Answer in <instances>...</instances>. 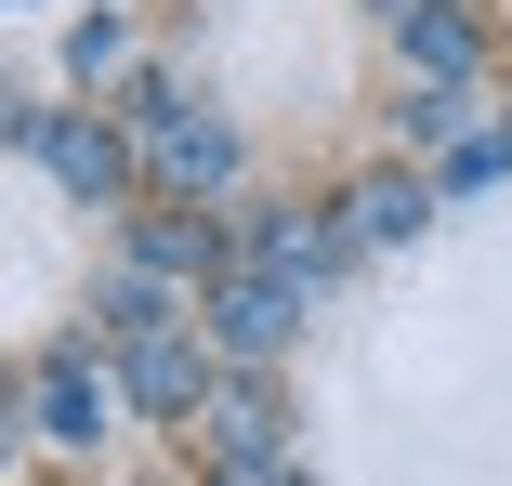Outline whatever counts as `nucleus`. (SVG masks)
I'll list each match as a JSON object with an SVG mask.
<instances>
[{
    "label": "nucleus",
    "instance_id": "6e6552de",
    "mask_svg": "<svg viewBox=\"0 0 512 486\" xmlns=\"http://www.w3.org/2000/svg\"><path fill=\"white\" fill-rule=\"evenodd\" d=\"M250 263L289 276V289H329V276H342V237H329L316 211H263V224H250Z\"/></svg>",
    "mask_w": 512,
    "mask_h": 486
},
{
    "label": "nucleus",
    "instance_id": "423d86ee",
    "mask_svg": "<svg viewBox=\"0 0 512 486\" xmlns=\"http://www.w3.org/2000/svg\"><path fill=\"white\" fill-rule=\"evenodd\" d=\"M302 303H316V289H289V276H224L211 289V342L237 355V368H263V355H289V329H302Z\"/></svg>",
    "mask_w": 512,
    "mask_h": 486
},
{
    "label": "nucleus",
    "instance_id": "f8f14e48",
    "mask_svg": "<svg viewBox=\"0 0 512 486\" xmlns=\"http://www.w3.org/2000/svg\"><path fill=\"white\" fill-rule=\"evenodd\" d=\"M447 184H460V198H473V184H512V132H473V145L447 158Z\"/></svg>",
    "mask_w": 512,
    "mask_h": 486
},
{
    "label": "nucleus",
    "instance_id": "39448f33",
    "mask_svg": "<svg viewBox=\"0 0 512 486\" xmlns=\"http://www.w3.org/2000/svg\"><path fill=\"white\" fill-rule=\"evenodd\" d=\"M211 355H224V342H184V316H171V329L119 342V381H132L145 421H184V408H211Z\"/></svg>",
    "mask_w": 512,
    "mask_h": 486
},
{
    "label": "nucleus",
    "instance_id": "f03ea898",
    "mask_svg": "<svg viewBox=\"0 0 512 486\" xmlns=\"http://www.w3.org/2000/svg\"><path fill=\"white\" fill-rule=\"evenodd\" d=\"M132 132H145V171L171 184V198H211V184H237V132H224V119H184V106H171L158 79H145Z\"/></svg>",
    "mask_w": 512,
    "mask_h": 486
},
{
    "label": "nucleus",
    "instance_id": "0eeeda50",
    "mask_svg": "<svg viewBox=\"0 0 512 486\" xmlns=\"http://www.w3.org/2000/svg\"><path fill=\"white\" fill-rule=\"evenodd\" d=\"M132 263L145 276H224V224L184 211V198H158V211H132Z\"/></svg>",
    "mask_w": 512,
    "mask_h": 486
},
{
    "label": "nucleus",
    "instance_id": "7ed1b4c3",
    "mask_svg": "<svg viewBox=\"0 0 512 486\" xmlns=\"http://www.w3.org/2000/svg\"><path fill=\"white\" fill-rule=\"evenodd\" d=\"M197 447H211V473H224V486H289V421H276L263 381H237V395L197 408Z\"/></svg>",
    "mask_w": 512,
    "mask_h": 486
},
{
    "label": "nucleus",
    "instance_id": "9d476101",
    "mask_svg": "<svg viewBox=\"0 0 512 486\" xmlns=\"http://www.w3.org/2000/svg\"><path fill=\"white\" fill-rule=\"evenodd\" d=\"M407 66H421L434 92H460V79L486 66V40H473V14H447V0H434V14H407Z\"/></svg>",
    "mask_w": 512,
    "mask_h": 486
},
{
    "label": "nucleus",
    "instance_id": "f257e3e1",
    "mask_svg": "<svg viewBox=\"0 0 512 486\" xmlns=\"http://www.w3.org/2000/svg\"><path fill=\"white\" fill-rule=\"evenodd\" d=\"M119 408H132V381L92 355V342H53V355L27 368V421H40V447H106Z\"/></svg>",
    "mask_w": 512,
    "mask_h": 486
},
{
    "label": "nucleus",
    "instance_id": "1a4fd4ad",
    "mask_svg": "<svg viewBox=\"0 0 512 486\" xmlns=\"http://www.w3.org/2000/svg\"><path fill=\"white\" fill-rule=\"evenodd\" d=\"M421 224H434V184H421V171H368V184H355V237H368V250L421 237Z\"/></svg>",
    "mask_w": 512,
    "mask_h": 486
},
{
    "label": "nucleus",
    "instance_id": "9b49d317",
    "mask_svg": "<svg viewBox=\"0 0 512 486\" xmlns=\"http://www.w3.org/2000/svg\"><path fill=\"white\" fill-rule=\"evenodd\" d=\"M66 66H79V79L132 66V27H119V14H79V27H66Z\"/></svg>",
    "mask_w": 512,
    "mask_h": 486
},
{
    "label": "nucleus",
    "instance_id": "20e7f679",
    "mask_svg": "<svg viewBox=\"0 0 512 486\" xmlns=\"http://www.w3.org/2000/svg\"><path fill=\"white\" fill-rule=\"evenodd\" d=\"M14 145H27V158H53V184H66V198H132V158H119V132H106V119L14 106Z\"/></svg>",
    "mask_w": 512,
    "mask_h": 486
}]
</instances>
